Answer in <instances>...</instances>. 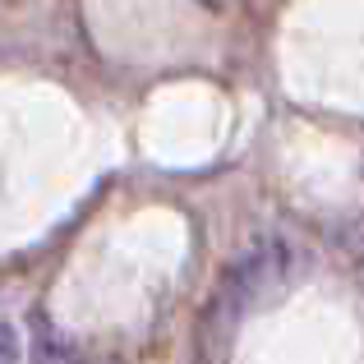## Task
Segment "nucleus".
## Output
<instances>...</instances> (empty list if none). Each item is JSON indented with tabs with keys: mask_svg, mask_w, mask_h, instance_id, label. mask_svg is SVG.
<instances>
[{
	"mask_svg": "<svg viewBox=\"0 0 364 364\" xmlns=\"http://www.w3.org/2000/svg\"><path fill=\"white\" fill-rule=\"evenodd\" d=\"M0 355H5V360H14V355H18V346H14V332H9V323H0Z\"/></svg>",
	"mask_w": 364,
	"mask_h": 364,
	"instance_id": "f257e3e1",
	"label": "nucleus"
}]
</instances>
